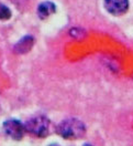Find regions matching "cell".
<instances>
[{"instance_id":"6da1fadb","label":"cell","mask_w":133,"mask_h":146,"mask_svg":"<svg viewBox=\"0 0 133 146\" xmlns=\"http://www.w3.org/2000/svg\"><path fill=\"white\" fill-rule=\"evenodd\" d=\"M86 126L77 119H67L57 125V134L66 139H77L85 135Z\"/></svg>"},{"instance_id":"7a4b0ae2","label":"cell","mask_w":133,"mask_h":146,"mask_svg":"<svg viewBox=\"0 0 133 146\" xmlns=\"http://www.w3.org/2000/svg\"><path fill=\"white\" fill-rule=\"evenodd\" d=\"M26 129L37 137H45L50 131V121L45 116H34L27 122Z\"/></svg>"},{"instance_id":"3957f363","label":"cell","mask_w":133,"mask_h":146,"mask_svg":"<svg viewBox=\"0 0 133 146\" xmlns=\"http://www.w3.org/2000/svg\"><path fill=\"white\" fill-rule=\"evenodd\" d=\"M3 128L6 134L14 141H20L24 135V126L18 119H9L5 122Z\"/></svg>"},{"instance_id":"277c9868","label":"cell","mask_w":133,"mask_h":146,"mask_svg":"<svg viewBox=\"0 0 133 146\" xmlns=\"http://www.w3.org/2000/svg\"><path fill=\"white\" fill-rule=\"evenodd\" d=\"M105 8L113 16H121L129 9V0H105Z\"/></svg>"},{"instance_id":"5b68a950","label":"cell","mask_w":133,"mask_h":146,"mask_svg":"<svg viewBox=\"0 0 133 146\" xmlns=\"http://www.w3.org/2000/svg\"><path fill=\"white\" fill-rule=\"evenodd\" d=\"M56 11V6L51 1H45L39 5L37 7V15L41 19H45L50 16H52Z\"/></svg>"},{"instance_id":"8992f818","label":"cell","mask_w":133,"mask_h":146,"mask_svg":"<svg viewBox=\"0 0 133 146\" xmlns=\"http://www.w3.org/2000/svg\"><path fill=\"white\" fill-rule=\"evenodd\" d=\"M33 46V38L30 36H24L23 39H21L18 43L14 46V50L17 53H27L31 50V48Z\"/></svg>"},{"instance_id":"52a82bcc","label":"cell","mask_w":133,"mask_h":146,"mask_svg":"<svg viewBox=\"0 0 133 146\" xmlns=\"http://www.w3.org/2000/svg\"><path fill=\"white\" fill-rule=\"evenodd\" d=\"M10 18H11V10L5 5H0V20H9Z\"/></svg>"},{"instance_id":"ba28073f","label":"cell","mask_w":133,"mask_h":146,"mask_svg":"<svg viewBox=\"0 0 133 146\" xmlns=\"http://www.w3.org/2000/svg\"><path fill=\"white\" fill-rule=\"evenodd\" d=\"M84 146H91V145H89V144H85Z\"/></svg>"}]
</instances>
